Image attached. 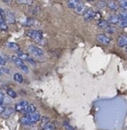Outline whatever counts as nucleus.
<instances>
[{
	"label": "nucleus",
	"instance_id": "7ed1b4c3",
	"mask_svg": "<svg viewBox=\"0 0 127 130\" xmlns=\"http://www.w3.org/2000/svg\"><path fill=\"white\" fill-rule=\"evenodd\" d=\"M27 51L31 54H32L33 56H36V57H41L44 55V51L42 50L40 47L34 45H30L27 47Z\"/></svg>",
	"mask_w": 127,
	"mask_h": 130
},
{
	"label": "nucleus",
	"instance_id": "2f4dec72",
	"mask_svg": "<svg viewBox=\"0 0 127 130\" xmlns=\"http://www.w3.org/2000/svg\"><path fill=\"white\" fill-rule=\"evenodd\" d=\"M5 100V94L3 92H0V104H3V102Z\"/></svg>",
	"mask_w": 127,
	"mask_h": 130
},
{
	"label": "nucleus",
	"instance_id": "72a5a7b5",
	"mask_svg": "<svg viewBox=\"0 0 127 130\" xmlns=\"http://www.w3.org/2000/svg\"><path fill=\"white\" fill-rule=\"evenodd\" d=\"M100 17H101V15H100L99 13H98V12H95V15H94V19H98V20H100Z\"/></svg>",
	"mask_w": 127,
	"mask_h": 130
},
{
	"label": "nucleus",
	"instance_id": "c9c22d12",
	"mask_svg": "<svg viewBox=\"0 0 127 130\" xmlns=\"http://www.w3.org/2000/svg\"><path fill=\"white\" fill-rule=\"evenodd\" d=\"M0 16H2L5 18V11L1 7H0Z\"/></svg>",
	"mask_w": 127,
	"mask_h": 130
},
{
	"label": "nucleus",
	"instance_id": "dca6fc26",
	"mask_svg": "<svg viewBox=\"0 0 127 130\" xmlns=\"http://www.w3.org/2000/svg\"><path fill=\"white\" fill-rule=\"evenodd\" d=\"M119 22V18H118V15L116 14H112L108 17L107 19V22L110 24H116Z\"/></svg>",
	"mask_w": 127,
	"mask_h": 130
},
{
	"label": "nucleus",
	"instance_id": "4c0bfd02",
	"mask_svg": "<svg viewBox=\"0 0 127 130\" xmlns=\"http://www.w3.org/2000/svg\"><path fill=\"white\" fill-rule=\"evenodd\" d=\"M73 1H74L77 5H79V4H81V3H82V0H73Z\"/></svg>",
	"mask_w": 127,
	"mask_h": 130
},
{
	"label": "nucleus",
	"instance_id": "2eb2a0df",
	"mask_svg": "<svg viewBox=\"0 0 127 130\" xmlns=\"http://www.w3.org/2000/svg\"><path fill=\"white\" fill-rule=\"evenodd\" d=\"M8 29V26L6 24V22L5 21V18L2 16H0V30L6 31Z\"/></svg>",
	"mask_w": 127,
	"mask_h": 130
},
{
	"label": "nucleus",
	"instance_id": "aec40b11",
	"mask_svg": "<svg viewBox=\"0 0 127 130\" xmlns=\"http://www.w3.org/2000/svg\"><path fill=\"white\" fill-rule=\"evenodd\" d=\"M6 94H7L8 96H10L11 98H13V99H15V98L17 97V94L16 92H15L14 89L12 88H7L6 89Z\"/></svg>",
	"mask_w": 127,
	"mask_h": 130
},
{
	"label": "nucleus",
	"instance_id": "f704fd0d",
	"mask_svg": "<svg viewBox=\"0 0 127 130\" xmlns=\"http://www.w3.org/2000/svg\"><path fill=\"white\" fill-rule=\"evenodd\" d=\"M5 110H6V107H5L3 104H0V114H2Z\"/></svg>",
	"mask_w": 127,
	"mask_h": 130
},
{
	"label": "nucleus",
	"instance_id": "6ab92c4d",
	"mask_svg": "<svg viewBox=\"0 0 127 130\" xmlns=\"http://www.w3.org/2000/svg\"><path fill=\"white\" fill-rule=\"evenodd\" d=\"M108 22L107 21H105V20H98V27L99 29H106V28L108 26Z\"/></svg>",
	"mask_w": 127,
	"mask_h": 130
},
{
	"label": "nucleus",
	"instance_id": "5701e85b",
	"mask_svg": "<svg viewBox=\"0 0 127 130\" xmlns=\"http://www.w3.org/2000/svg\"><path fill=\"white\" fill-rule=\"evenodd\" d=\"M40 120V126H41L42 128L45 126V125L47 124V122H49V119H48V118H47V116H43V117H41Z\"/></svg>",
	"mask_w": 127,
	"mask_h": 130
},
{
	"label": "nucleus",
	"instance_id": "4468645a",
	"mask_svg": "<svg viewBox=\"0 0 127 130\" xmlns=\"http://www.w3.org/2000/svg\"><path fill=\"white\" fill-rule=\"evenodd\" d=\"M36 111V106L34 104H31V103H29L27 105L25 109L23 110V113L25 114H29V113H32V112H35Z\"/></svg>",
	"mask_w": 127,
	"mask_h": 130
},
{
	"label": "nucleus",
	"instance_id": "f03ea898",
	"mask_svg": "<svg viewBox=\"0 0 127 130\" xmlns=\"http://www.w3.org/2000/svg\"><path fill=\"white\" fill-rule=\"evenodd\" d=\"M26 35H27V37H29L30 38L34 40L36 43L40 44V45H43L46 44V40L43 37L42 31L37 30V29H31V30H28L26 32Z\"/></svg>",
	"mask_w": 127,
	"mask_h": 130
},
{
	"label": "nucleus",
	"instance_id": "bb28decb",
	"mask_svg": "<svg viewBox=\"0 0 127 130\" xmlns=\"http://www.w3.org/2000/svg\"><path fill=\"white\" fill-rule=\"evenodd\" d=\"M119 5H120V7H121L123 11H126L127 10V0H119Z\"/></svg>",
	"mask_w": 127,
	"mask_h": 130
},
{
	"label": "nucleus",
	"instance_id": "20e7f679",
	"mask_svg": "<svg viewBox=\"0 0 127 130\" xmlns=\"http://www.w3.org/2000/svg\"><path fill=\"white\" fill-rule=\"evenodd\" d=\"M12 61H14V62L15 63V64L18 66L19 68H20L21 70H22V71H23L24 73H28L29 72V69H28V67L26 66V64L24 63V61H22L21 58H19L18 56H12Z\"/></svg>",
	"mask_w": 127,
	"mask_h": 130
},
{
	"label": "nucleus",
	"instance_id": "a878e982",
	"mask_svg": "<svg viewBox=\"0 0 127 130\" xmlns=\"http://www.w3.org/2000/svg\"><path fill=\"white\" fill-rule=\"evenodd\" d=\"M55 125L51 122H47L43 127V130H55Z\"/></svg>",
	"mask_w": 127,
	"mask_h": 130
},
{
	"label": "nucleus",
	"instance_id": "0eeeda50",
	"mask_svg": "<svg viewBox=\"0 0 127 130\" xmlns=\"http://www.w3.org/2000/svg\"><path fill=\"white\" fill-rule=\"evenodd\" d=\"M94 15H95L94 10L92 8H87L83 13V20L86 21V22H89V21L94 19Z\"/></svg>",
	"mask_w": 127,
	"mask_h": 130
},
{
	"label": "nucleus",
	"instance_id": "b1692460",
	"mask_svg": "<svg viewBox=\"0 0 127 130\" xmlns=\"http://www.w3.org/2000/svg\"><path fill=\"white\" fill-rule=\"evenodd\" d=\"M63 126L65 128V130H74V128L69 124L67 120H64L63 121Z\"/></svg>",
	"mask_w": 127,
	"mask_h": 130
},
{
	"label": "nucleus",
	"instance_id": "7c9ffc66",
	"mask_svg": "<svg viewBox=\"0 0 127 130\" xmlns=\"http://www.w3.org/2000/svg\"><path fill=\"white\" fill-rule=\"evenodd\" d=\"M31 13H32V14H38V13H39V7H38V6H35V7H33L32 10L31 11Z\"/></svg>",
	"mask_w": 127,
	"mask_h": 130
},
{
	"label": "nucleus",
	"instance_id": "58836bf2",
	"mask_svg": "<svg viewBox=\"0 0 127 130\" xmlns=\"http://www.w3.org/2000/svg\"><path fill=\"white\" fill-rule=\"evenodd\" d=\"M86 1H88V2H93V1H95V0H86Z\"/></svg>",
	"mask_w": 127,
	"mask_h": 130
},
{
	"label": "nucleus",
	"instance_id": "f3484780",
	"mask_svg": "<svg viewBox=\"0 0 127 130\" xmlns=\"http://www.w3.org/2000/svg\"><path fill=\"white\" fill-rule=\"evenodd\" d=\"M107 6H108L109 9L112 10V11H117L118 8H119V6H118V5L116 4V2H115V1H110V2H108Z\"/></svg>",
	"mask_w": 127,
	"mask_h": 130
},
{
	"label": "nucleus",
	"instance_id": "412c9836",
	"mask_svg": "<svg viewBox=\"0 0 127 130\" xmlns=\"http://www.w3.org/2000/svg\"><path fill=\"white\" fill-rule=\"evenodd\" d=\"M14 79L16 82H18V83H22V81H23V77H22V75L20 74V73H15V74L14 75Z\"/></svg>",
	"mask_w": 127,
	"mask_h": 130
},
{
	"label": "nucleus",
	"instance_id": "c85d7f7f",
	"mask_svg": "<svg viewBox=\"0 0 127 130\" xmlns=\"http://www.w3.org/2000/svg\"><path fill=\"white\" fill-rule=\"evenodd\" d=\"M76 6H77V4L73 0H67V6L70 9H74Z\"/></svg>",
	"mask_w": 127,
	"mask_h": 130
},
{
	"label": "nucleus",
	"instance_id": "393cba45",
	"mask_svg": "<svg viewBox=\"0 0 127 130\" xmlns=\"http://www.w3.org/2000/svg\"><path fill=\"white\" fill-rule=\"evenodd\" d=\"M18 54L17 56H18L19 58H21L22 61H27L30 58V56L28 55L27 54H24V53H22V52H20V51H18V54Z\"/></svg>",
	"mask_w": 127,
	"mask_h": 130
},
{
	"label": "nucleus",
	"instance_id": "4be33fe9",
	"mask_svg": "<svg viewBox=\"0 0 127 130\" xmlns=\"http://www.w3.org/2000/svg\"><path fill=\"white\" fill-rule=\"evenodd\" d=\"M107 6V4L104 0H100V1H98V2L97 3V7H98V9H104V8H106Z\"/></svg>",
	"mask_w": 127,
	"mask_h": 130
},
{
	"label": "nucleus",
	"instance_id": "473e14b6",
	"mask_svg": "<svg viewBox=\"0 0 127 130\" xmlns=\"http://www.w3.org/2000/svg\"><path fill=\"white\" fill-rule=\"evenodd\" d=\"M6 60L0 56V66H4V65H6Z\"/></svg>",
	"mask_w": 127,
	"mask_h": 130
},
{
	"label": "nucleus",
	"instance_id": "9b49d317",
	"mask_svg": "<svg viewBox=\"0 0 127 130\" xmlns=\"http://www.w3.org/2000/svg\"><path fill=\"white\" fill-rule=\"evenodd\" d=\"M117 45L120 47H124L127 45V35H121L117 38Z\"/></svg>",
	"mask_w": 127,
	"mask_h": 130
},
{
	"label": "nucleus",
	"instance_id": "ddd939ff",
	"mask_svg": "<svg viewBox=\"0 0 127 130\" xmlns=\"http://www.w3.org/2000/svg\"><path fill=\"white\" fill-rule=\"evenodd\" d=\"M86 9H87V7H86L85 5H83L82 3H81V4L77 5L73 10H74L75 13H77V14H83L84 12L86 11Z\"/></svg>",
	"mask_w": 127,
	"mask_h": 130
},
{
	"label": "nucleus",
	"instance_id": "423d86ee",
	"mask_svg": "<svg viewBox=\"0 0 127 130\" xmlns=\"http://www.w3.org/2000/svg\"><path fill=\"white\" fill-rule=\"evenodd\" d=\"M97 39L99 43H101L104 45H108L111 42V38H108L107 35L105 34H98L97 36Z\"/></svg>",
	"mask_w": 127,
	"mask_h": 130
},
{
	"label": "nucleus",
	"instance_id": "39448f33",
	"mask_svg": "<svg viewBox=\"0 0 127 130\" xmlns=\"http://www.w3.org/2000/svg\"><path fill=\"white\" fill-rule=\"evenodd\" d=\"M5 19H6V22L9 24H15L16 22V19H15V13L9 9H6L5 11Z\"/></svg>",
	"mask_w": 127,
	"mask_h": 130
},
{
	"label": "nucleus",
	"instance_id": "ea45409f",
	"mask_svg": "<svg viewBox=\"0 0 127 130\" xmlns=\"http://www.w3.org/2000/svg\"><path fill=\"white\" fill-rule=\"evenodd\" d=\"M125 52L127 53V45H125Z\"/></svg>",
	"mask_w": 127,
	"mask_h": 130
},
{
	"label": "nucleus",
	"instance_id": "a211bd4d",
	"mask_svg": "<svg viewBox=\"0 0 127 130\" xmlns=\"http://www.w3.org/2000/svg\"><path fill=\"white\" fill-rule=\"evenodd\" d=\"M7 47H8V48H10V49H12V50H14V51H16V52L20 51V46H19L16 43L9 42V43H7Z\"/></svg>",
	"mask_w": 127,
	"mask_h": 130
},
{
	"label": "nucleus",
	"instance_id": "f257e3e1",
	"mask_svg": "<svg viewBox=\"0 0 127 130\" xmlns=\"http://www.w3.org/2000/svg\"><path fill=\"white\" fill-rule=\"evenodd\" d=\"M40 114L39 112L35 111L32 112V113H29L26 114L25 116H23L22 118H21L20 122L22 123L24 126H28V125H32L35 124V123L39 122L40 119Z\"/></svg>",
	"mask_w": 127,
	"mask_h": 130
},
{
	"label": "nucleus",
	"instance_id": "e433bc0d",
	"mask_svg": "<svg viewBox=\"0 0 127 130\" xmlns=\"http://www.w3.org/2000/svg\"><path fill=\"white\" fill-rule=\"evenodd\" d=\"M3 2L6 3V4H10L11 3V0H2Z\"/></svg>",
	"mask_w": 127,
	"mask_h": 130
},
{
	"label": "nucleus",
	"instance_id": "f8f14e48",
	"mask_svg": "<svg viewBox=\"0 0 127 130\" xmlns=\"http://www.w3.org/2000/svg\"><path fill=\"white\" fill-rule=\"evenodd\" d=\"M15 110L14 108H6V110H4V112L1 115H2V117L4 119H8V118L12 117L15 114Z\"/></svg>",
	"mask_w": 127,
	"mask_h": 130
},
{
	"label": "nucleus",
	"instance_id": "cd10ccee",
	"mask_svg": "<svg viewBox=\"0 0 127 130\" xmlns=\"http://www.w3.org/2000/svg\"><path fill=\"white\" fill-rule=\"evenodd\" d=\"M17 3L21 5H27V6H31L32 0H16Z\"/></svg>",
	"mask_w": 127,
	"mask_h": 130
},
{
	"label": "nucleus",
	"instance_id": "c756f323",
	"mask_svg": "<svg viewBox=\"0 0 127 130\" xmlns=\"http://www.w3.org/2000/svg\"><path fill=\"white\" fill-rule=\"evenodd\" d=\"M106 31H107V33H109V34H114V33H116V28H114V27H112V26H107V28H106Z\"/></svg>",
	"mask_w": 127,
	"mask_h": 130
},
{
	"label": "nucleus",
	"instance_id": "6e6552de",
	"mask_svg": "<svg viewBox=\"0 0 127 130\" xmlns=\"http://www.w3.org/2000/svg\"><path fill=\"white\" fill-rule=\"evenodd\" d=\"M23 24L24 26H27V27H39L40 26V23L38 22V21L32 18H26Z\"/></svg>",
	"mask_w": 127,
	"mask_h": 130
},
{
	"label": "nucleus",
	"instance_id": "9d476101",
	"mask_svg": "<svg viewBox=\"0 0 127 130\" xmlns=\"http://www.w3.org/2000/svg\"><path fill=\"white\" fill-rule=\"evenodd\" d=\"M28 104H29V103H28L27 101H21V102H19V103H17L16 104H15V110H16V111L22 112L24 109L27 107Z\"/></svg>",
	"mask_w": 127,
	"mask_h": 130
},
{
	"label": "nucleus",
	"instance_id": "1a4fd4ad",
	"mask_svg": "<svg viewBox=\"0 0 127 130\" xmlns=\"http://www.w3.org/2000/svg\"><path fill=\"white\" fill-rule=\"evenodd\" d=\"M118 18H119V22L118 23L120 24V27L124 28L127 27V13H122L118 15Z\"/></svg>",
	"mask_w": 127,
	"mask_h": 130
}]
</instances>
